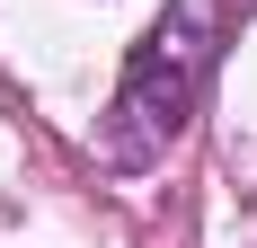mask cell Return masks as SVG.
Instances as JSON below:
<instances>
[{
    "instance_id": "6da1fadb",
    "label": "cell",
    "mask_w": 257,
    "mask_h": 248,
    "mask_svg": "<svg viewBox=\"0 0 257 248\" xmlns=\"http://www.w3.org/2000/svg\"><path fill=\"white\" fill-rule=\"evenodd\" d=\"M222 36H231V9L222 0H169L124 53V80L98 115V160L106 169H151L160 151L186 133L195 98H204L213 62H222Z\"/></svg>"
}]
</instances>
